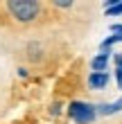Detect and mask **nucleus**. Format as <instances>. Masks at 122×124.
Masks as SVG:
<instances>
[{
	"mask_svg": "<svg viewBox=\"0 0 122 124\" xmlns=\"http://www.w3.org/2000/svg\"><path fill=\"white\" fill-rule=\"evenodd\" d=\"M7 9L18 23H30L41 14V2H36V0H9Z\"/></svg>",
	"mask_w": 122,
	"mask_h": 124,
	"instance_id": "f257e3e1",
	"label": "nucleus"
},
{
	"mask_svg": "<svg viewBox=\"0 0 122 124\" xmlns=\"http://www.w3.org/2000/svg\"><path fill=\"white\" fill-rule=\"evenodd\" d=\"M68 115H70V120L77 122V124H93L95 117H97L95 106L86 104V101H73V104L68 106Z\"/></svg>",
	"mask_w": 122,
	"mask_h": 124,
	"instance_id": "f03ea898",
	"label": "nucleus"
},
{
	"mask_svg": "<svg viewBox=\"0 0 122 124\" xmlns=\"http://www.w3.org/2000/svg\"><path fill=\"white\" fill-rule=\"evenodd\" d=\"M88 86L95 88V90L106 88V86H109V75H106V72H93V75L88 77Z\"/></svg>",
	"mask_w": 122,
	"mask_h": 124,
	"instance_id": "7ed1b4c3",
	"label": "nucleus"
},
{
	"mask_svg": "<svg viewBox=\"0 0 122 124\" xmlns=\"http://www.w3.org/2000/svg\"><path fill=\"white\" fill-rule=\"evenodd\" d=\"M109 61H111V52H102V54H97L95 59L90 61L93 72H104L106 68H109Z\"/></svg>",
	"mask_w": 122,
	"mask_h": 124,
	"instance_id": "20e7f679",
	"label": "nucleus"
},
{
	"mask_svg": "<svg viewBox=\"0 0 122 124\" xmlns=\"http://www.w3.org/2000/svg\"><path fill=\"white\" fill-rule=\"evenodd\" d=\"M120 111H122V97L118 101H113V104H99V106H95V113H99V115H113V113H120Z\"/></svg>",
	"mask_w": 122,
	"mask_h": 124,
	"instance_id": "39448f33",
	"label": "nucleus"
},
{
	"mask_svg": "<svg viewBox=\"0 0 122 124\" xmlns=\"http://www.w3.org/2000/svg\"><path fill=\"white\" fill-rule=\"evenodd\" d=\"M104 9H106V16H120L122 14V2H106Z\"/></svg>",
	"mask_w": 122,
	"mask_h": 124,
	"instance_id": "423d86ee",
	"label": "nucleus"
},
{
	"mask_svg": "<svg viewBox=\"0 0 122 124\" xmlns=\"http://www.w3.org/2000/svg\"><path fill=\"white\" fill-rule=\"evenodd\" d=\"M27 50H30V59H39V45H34V43H30V47H27Z\"/></svg>",
	"mask_w": 122,
	"mask_h": 124,
	"instance_id": "0eeeda50",
	"label": "nucleus"
},
{
	"mask_svg": "<svg viewBox=\"0 0 122 124\" xmlns=\"http://www.w3.org/2000/svg\"><path fill=\"white\" fill-rule=\"evenodd\" d=\"M115 79H118V88H122V65L115 68Z\"/></svg>",
	"mask_w": 122,
	"mask_h": 124,
	"instance_id": "6e6552de",
	"label": "nucleus"
},
{
	"mask_svg": "<svg viewBox=\"0 0 122 124\" xmlns=\"http://www.w3.org/2000/svg\"><path fill=\"white\" fill-rule=\"evenodd\" d=\"M50 113H52V115H59L61 113V104H52V106H50Z\"/></svg>",
	"mask_w": 122,
	"mask_h": 124,
	"instance_id": "1a4fd4ad",
	"label": "nucleus"
},
{
	"mask_svg": "<svg viewBox=\"0 0 122 124\" xmlns=\"http://www.w3.org/2000/svg\"><path fill=\"white\" fill-rule=\"evenodd\" d=\"M54 5H57V7H61V9H70L75 2H54Z\"/></svg>",
	"mask_w": 122,
	"mask_h": 124,
	"instance_id": "9d476101",
	"label": "nucleus"
},
{
	"mask_svg": "<svg viewBox=\"0 0 122 124\" xmlns=\"http://www.w3.org/2000/svg\"><path fill=\"white\" fill-rule=\"evenodd\" d=\"M115 65H122V54H115Z\"/></svg>",
	"mask_w": 122,
	"mask_h": 124,
	"instance_id": "9b49d317",
	"label": "nucleus"
}]
</instances>
